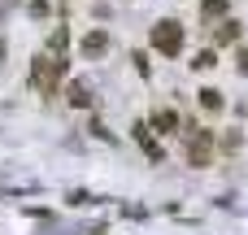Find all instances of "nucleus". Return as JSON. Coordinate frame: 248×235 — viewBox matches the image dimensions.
I'll return each mask as SVG.
<instances>
[{"label":"nucleus","mask_w":248,"mask_h":235,"mask_svg":"<svg viewBox=\"0 0 248 235\" xmlns=\"http://www.w3.org/2000/svg\"><path fill=\"white\" fill-rule=\"evenodd\" d=\"M65 39H70V35L57 26V31H52V39H48V44H52V52H61V48H65Z\"/></svg>","instance_id":"1a4fd4ad"},{"label":"nucleus","mask_w":248,"mask_h":235,"mask_svg":"<svg viewBox=\"0 0 248 235\" xmlns=\"http://www.w3.org/2000/svg\"><path fill=\"white\" fill-rule=\"evenodd\" d=\"M31 17H48V0H31Z\"/></svg>","instance_id":"9b49d317"},{"label":"nucleus","mask_w":248,"mask_h":235,"mask_svg":"<svg viewBox=\"0 0 248 235\" xmlns=\"http://www.w3.org/2000/svg\"><path fill=\"white\" fill-rule=\"evenodd\" d=\"M201 105H205L209 113H214V109H222V92H218V87H205V92H201Z\"/></svg>","instance_id":"423d86ee"},{"label":"nucleus","mask_w":248,"mask_h":235,"mask_svg":"<svg viewBox=\"0 0 248 235\" xmlns=\"http://www.w3.org/2000/svg\"><path fill=\"white\" fill-rule=\"evenodd\" d=\"M105 48H109V35H105V31H92V35H83V52H87V57H100Z\"/></svg>","instance_id":"20e7f679"},{"label":"nucleus","mask_w":248,"mask_h":235,"mask_svg":"<svg viewBox=\"0 0 248 235\" xmlns=\"http://www.w3.org/2000/svg\"><path fill=\"white\" fill-rule=\"evenodd\" d=\"M192 65H196V70H209V65H218V57H214V52H201Z\"/></svg>","instance_id":"9d476101"},{"label":"nucleus","mask_w":248,"mask_h":235,"mask_svg":"<svg viewBox=\"0 0 248 235\" xmlns=\"http://www.w3.org/2000/svg\"><path fill=\"white\" fill-rule=\"evenodd\" d=\"M187 157H192V166H205V161H209V131L192 126V144H187Z\"/></svg>","instance_id":"7ed1b4c3"},{"label":"nucleus","mask_w":248,"mask_h":235,"mask_svg":"<svg viewBox=\"0 0 248 235\" xmlns=\"http://www.w3.org/2000/svg\"><path fill=\"white\" fill-rule=\"evenodd\" d=\"M0 57H4V44H0Z\"/></svg>","instance_id":"ddd939ff"},{"label":"nucleus","mask_w":248,"mask_h":235,"mask_svg":"<svg viewBox=\"0 0 248 235\" xmlns=\"http://www.w3.org/2000/svg\"><path fill=\"white\" fill-rule=\"evenodd\" d=\"M65 74V61L61 57H39L35 61V87L44 92V96H52L57 92V78Z\"/></svg>","instance_id":"f03ea898"},{"label":"nucleus","mask_w":248,"mask_h":235,"mask_svg":"<svg viewBox=\"0 0 248 235\" xmlns=\"http://www.w3.org/2000/svg\"><path fill=\"white\" fill-rule=\"evenodd\" d=\"M153 48H157V52H166V57H174V52L183 48V26H179V22H170V17H166V22H157V26H153Z\"/></svg>","instance_id":"f257e3e1"},{"label":"nucleus","mask_w":248,"mask_h":235,"mask_svg":"<svg viewBox=\"0 0 248 235\" xmlns=\"http://www.w3.org/2000/svg\"><path fill=\"white\" fill-rule=\"evenodd\" d=\"M240 74H248V48H240Z\"/></svg>","instance_id":"f8f14e48"},{"label":"nucleus","mask_w":248,"mask_h":235,"mask_svg":"<svg viewBox=\"0 0 248 235\" xmlns=\"http://www.w3.org/2000/svg\"><path fill=\"white\" fill-rule=\"evenodd\" d=\"M153 122H157L161 131H174V126H179V118H174V109H157V113H153Z\"/></svg>","instance_id":"0eeeda50"},{"label":"nucleus","mask_w":248,"mask_h":235,"mask_svg":"<svg viewBox=\"0 0 248 235\" xmlns=\"http://www.w3.org/2000/svg\"><path fill=\"white\" fill-rule=\"evenodd\" d=\"M92 96H87V87L83 83H70V105H87Z\"/></svg>","instance_id":"6e6552de"},{"label":"nucleus","mask_w":248,"mask_h":235,"mask_svg":"<svg viewBox=\"0 0 248 235\" xmlns=\"http://www.w3.org/2000/svg\"><path fill=\"white\" fill-rule=\"evenodd\" d=\"M240 39V22H222L218 26V44H235Z\"/></svg>","instance_id":"39448f33"}]
</instances>
